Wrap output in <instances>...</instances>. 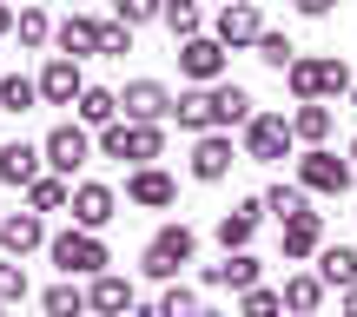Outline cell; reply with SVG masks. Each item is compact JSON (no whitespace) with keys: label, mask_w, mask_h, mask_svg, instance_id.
<instances>
[{"label":"cell","mask_w":357,"mask_h":317,"mask_svg":"<svg viewBox=\"0 0 357 317\" xmlns=\"http://www.w3.org/2000/svg\"><path fill=\"white\" fill-rule=\"evenodd\" d=\"M159 13H166V0H113V20H126V26H146Z\"/></svg>","instance_id":"cell-35"},{"label":"cell","mask_w":357,"mask_h":317,"mask_svg":"<svg viewBox=\"0 0 357 317\" xmlns=\"http://www.w3.org/2000/svg\"><path fill=\"white\" fill-rule=\"evenodd\" d=\"M100 53L126 60V53H132V26H126V20H100Z\"/></svg>","instance_id":"cell-36"},{"label":"cell","mask_w":357,"mask_h":317,"mask_svg":"<svg viewBox=\"0 0 357 317\" xmlns=\"http://www.w3.org/2000/svg\"><path fill=\"white\" fill-rule=\"evenodd\" d=\"M79 93H86V79H79V60H47V73H40V100L47 106H79Z\"/></svg>","instance_id":"cell-13"},{"label":"cell","mask_w":357,"mask_h":317,"mask_svg":"<svg viewBox=\"0 0 357 317\" xmlns=\"http://www.w3.org/2000/svg\"><path fill=\"white\" fill-rule=\"evenodd\" d=\"M278 311H284V297L265 291V284H252V291H245V304H238V317H278Z\"/></svg>","instance_id":"cell-37"},{"label":"cell","mask_w":357,"mask_h":317,"mask_svg":"<svg viewBox=\"0 0 357 317\" xmlns=\"http://www.w3.org/2000/svg\"><path fill=\"white\" fill-rule=\"evenodd\" d=\"M33 245H47L40 212H13V218H0V252H7V258H26Z\"/></svg>","instance_id":"cell-17"},{"label":"cell","mask_w":357,"mask_h":317,"mask_svg":"<svg viewBox=\"0 0 357 317\" xmlns=\"http://www.w3.org/2000/svg\"><path fill=\"white\" fill-rule=\"evenodd\" d=\"M178 73H185L192 86H218V79H225V47H218L212 33L178 40Z\"/></svg>","instance_id":"cell-7"},{"label":"cell","mask_w":357,"mask_h":317,"mask_svg":"<svg viewBox=\"0 0 357 317\" xmlns=\"http://www.w3.org/2000/svg\"><path fill=\"white\" fill-rule=\"evenodd\" d=\"M324 252V212L284 218V258H318Z\"/></svg>","instance_id":"cell-19"},{"label":"cell","mask_w":357,"mask_h":317,"mask_svg":"<svg viewBox=\"0 0 357 317\" xmlns=\"http://www.w3.org/2000/svg\"><path fill=\"white\" fill-rule=\"evenodd\" d=\"M291 93H298V106L305 100H331V93H351V66L344 60H291Z\"/></svg>","instance_id":"cell-4"},{"label":"cell","mask_w":357,"mask_h":317,"mask_svg":"<svg viewBox=\"0 0 357 317\" xmlns=\"http://www.w3.org/2000/svg\"><path fill=\"white\" fill-rule=\"evenodd\" d=\"M291 132H298L305 146H324V132H331V106H324V100H305V106L291 113Z\"/></svg>","instance_id":"cell-28"},{"label":"cell","mask_w":357,"mask_h":317,"mask_svg":"<svg viewBox=\"0 0 357 317\" xmlns=\"http://www.w3.org/2000/svg\"><path fill=\"white\" fill-rule=\"evenodd\" d=\"M205 284H212V291H252L258 284V258L252 252H225V265H205Z\"/></svg>","instance_id":"cell-20"},{"label":"cell","mask_w":357,"mask_h":317,"mask_svg":"<svg viewBox=\"0 0 357 317\" xmlns=\"http://www.w3.org/2000/svg\"><path fill=\"white\" fill-rule=\"evenodd\" d=\"M324 291H331V284H324L318 278V271H305V278H284V311H291V317H318V304H324Z\"/></svg>","instance_id":"cell-23"},{"label":"cell","mask_w":357,"mask_h":317,"mask_svg":"<svg viewBox=\"0 0 357 317\" xmlns=\"http://www.w3.org/2000/svg\"><path fill=\"white\" fill-rule=\"evenodd\" d=\"M126 199L146 205V212H166V205L178 199V185H172V172H159V165H139V172L126 178Z\"/></svg>","instance_id":"cell-14"},{"label":"cell","mask_w":357,"mask_h":317,"mask_svg":"<svg viewBox=\"0 0 357 317\" xmlns=\"http://www.w3.org/2000/svg\"><path fill=\"white\" fill-rule=\"evenodd\" d=\"M86 304H93V317H126V311H132V278L100 271V278H93V291H86Z\"/></svg>","instance_id":"cell-16"},{"label":"cell","mask_w":357,"mask_h":317,"mask_svg":"<svg viewBox=\"0 0 357 317\" xmlns=\"http://www.w3.org/2000/svg\"><path fill=\"white\" fill-rule=\"evenodd\" d=\"M172 119H178V132H218V106H212V86H192V93H178Z\"/></svg>","instance_id":"cell-18"},{"label":"cell","mask_w":357,"mask_h":317,"mask_svg":"<svg viewBox=\"0 0 357 317\" xmlns=\"http://www.w3.org/2000/svg\"><path fill=\"white\" fill-rule=\"evenodd\" d=\"M291 119L284 113H252V126H245V159H258V165H278L284 153H291Z\"/></svg>","instance_id":"cell-5"},{"label":"cell","mask_w":357,"mask_h":317,"mask_svg":"<svg viewBox=\"0 0 357 317\" xmlns=\"http://www.w3.org/2000/svg\"><path fill=\"white\" fill-rule=\"evenodd\" d=\"M192 252H199L192 225H159L153 238H146L139 265H146V278H178V265H192Z\"/></svg>","instance_id":"cell-3"},{"label":"cell","mask_w":357,"mask_h":317,"mask_svg":"<svg viewBox=\"0 0 357 317\" xmlns=\"http://www.w3.org/2000/svg\"><path fill=\"white\" fill-rule=\"evenodd\" d=\"M258 33H265V13L252 7V0H231V7H218V26H212V40L225 53H238V47H258Z\"/></svg>","instance_id":"cell-8"},{"label":"cell","mask_w":357,"mask_h":317,"mask_svg":"<svg viewBox=\"0 0 357 317\" xmlns=\"http://www.w3.org/2000/svg\"><path fill=\"white\" fill-rule=\"evenodd\" d=\"M159 20H166L178 40H192V33H199V0H166V13H159Z\"/></svg>","instance_id":"cell-34"},{"label":"cell","mask_w":357,"mask_h":317,"mask_svg":"<svg viewBox=\"0 0 357 317\" xmlns=\"http://www.w3.org/2000/svg\"><path fill=\"white\" fill-rule=\"evenodd\" d=\"M53 40H60L66 60H86V53H100V20H86V13H73V20L53 26Z\"/></svg>","instance_id":"cell-22"},{"label":"cell","mask_w":357,"mask_h":317,"mask_svg":"<svg viewBox=\"0 0 357 317\" xmlns=\"http://www.w3.org/2000/svg\"><path fill=\"white\" fill-rule=\"evenodd\" d=\"M13 33H20V47H47V40H53V20L40 7H26L20 20H13Z\"/></svg>","instance_id":"cell-33"},{"label":"cell","mask_w":357,"mask_h":317,"mask_svg":"<svg viewBox=\"0 0 357 317\" xmlns=\"http://www.w3.org/2000/svg\"><path fill=\"white\" fill-rule=\"evenodd\" d=\"M113 119H119V93H106V86H86V93H79V126H113Z\"/></svg>","instance_id":"cell-27"},{"label":"cell","mask_w":357,"mask_h":317,"mask_svg":"<svg viewBox=\"0 0 357 317\" xmlns=\"http://www.w3.org/2000/svg\"><path fill=\"white\" fill-rule=\"evenodd\" d=\"M7 33H13V7L0 0V40H7Z\"/></svg>","instance_id":"cell-41"},{"label":"cell","mask_w":357,"mask_h":317,"mask_svg":"<svg viewBox=\"0 0 357 317\" xmlns=\"http://www.w3.org/2000/svg\"><path fill=\"white\" fill-rule=\"evenodd\" d=\"M119 106H126V119H146V126H159V119H172V93L159 86V79H132L126 93H119Z\"/></svg>","instance_id":"cell-10"},{"label":"cell","mask_w":357,"mask_h":317,"mask_svg":"<svg viewBox=\"0 0 357 317\" xmlns=\"http://www.w3.org/2000/svg\"><path fill=\"white\" fill-rule=\"evenodd\" d=\"M258 60H265L271 73H291L298 47H291V40H284V33H271V26H265V33H258Z\"/></svg>","instance_id":"cell-31"},{"label":"cell","mask_w":357,"mask_h":317,"mask_svg":"<svg viewBox=\"0 0 357 317\" xmlns=\"http://www.w3.org/2000/svg\"><path fill=\"white\" fill-rule=\"evenodd\" d=\"M298 185H305V192H324V199H344V192H351V159L311 146V153L298 159Z\"/></svg>","instance_id":"cell-6"},{"label":"cell","mask_w":357,"mask_h":317,"mask_svg":"<svg viewBox=\"0 0 357 317\" xmlns=\"http://www.w3.org/2000/svg\"><path fill=\"white\" fill-rule=\"evenodd\" d=\"M153 317H205V304H199L192 291H166V297H159V311H153Z\"/></svg>","instance_id":"cell-39"},{"label":"cell","mask_w":357,"mask_h":317,"mask_svg":"<svg viewBox=\"0 0 357 317\" xmlns=\"http://www.w3.org/2000/svg\"><path fill=\"white\" fill-rule=\"evenodd\" d=\"M33 100H40V79H26V73H7V79H0V113H26Z\"/></svg>","instance_id":"cell-30"},{"label":"cell","mask_w":357,"mask_h":317,"mask_svg":"<svg viewBox=\"0 0 357 317\" xmlns=\"http://www.w3.org/2000/svg\"><path fill=\"white\" fill-rule=\"evenodd\" d=\"M351 159H357V139H351Z\"/></svg>","instance_id":"cell-43"},{"label":"cell","mask_w":357,"mask_h":317,"mask_svg":"<svg viewBox=\"0 0 357 317\" xmlns=\"http://www.w3.org/2000/svg\"><path fill=\"white\" fill-rule=\"evenodd\" d=\"M86 317H93V311H86Z\"/></svg>","instance_id":"cell-45"},{"label":"cell","mask_w":357,"mask_h":317,"mask_svg":"<svg viewBox=\"0 0 357 317\" xmlns=\"http://www.w3.org/2000/svg\"><path fill=\"white\" fill-rule=\"evenodd\" d=\"M113 185H100V178H86V185H73V225L79 231H100V225H113Z\"/></svg>","instance_id":"cell-11"},{"label":"cell","mask_w":357,"mask_h":317,"mask_svg":"<svg viewBox=\"0 0 357 317\" xmlns=\"http://www.w3.org/2000/svg\"><path fill=\"white\" fill-rule=\"evenodd\" d=\"M344 317H357V284H351V291H344Z\"/></svg>","instance_id":"cell-42"},{"label":"cell","mask_w":357,"mask_h":317,"mask_svg":"<svg viewBox=\"0 0 357 317\" xmlns=\"http://www.w3.org/2000/svg\"><path fill=\"white\" fill-rule=\"evenodd\" d=\"M26 205H33V212H66V205H73V185H66L60 172H40L33 185H26Z\"/></svg>","instance_id":"cell-26"},{"label":"cell","mask_w":357,"mask_h":317,"mask_svg":"<svg viewBox=\"0 0 357 317\" xmlns=\"http://www.w3.org/2000/svg\"><path fill=\"white\" fill-rule=\"evenodd\" d=\"M318 278L337 284V291H351V284H357V252H351V245H324V252H318Z\"/></svg>","instance_id":"cell-24"},{"label":"cell","mask_w":357,"mask_h":317,"mask_svg":"<svg viewBox=\"0 0 357 317\" xmlns=\"http://www.w3.org/2000/svg\"><path fill=\"white\" fill-rule=\"evenodd\" d=\"M212 106H218V126H252V93L231 86V79L212 86Z\"/></svg>","instance_id":"cell-25"},{"label":"cell","mask_w":357,"mask_h":317,"mask_svg":"<svg viewBox=\"0 0 357 317\" xmlns=\"http://www.w3.org/2000/svg\"><path fill=\"white\" fill-rule=\"evenodd\" d=\"M258 218H265V199H245V205H231V212L218 218V245H225V252H245V245L258 238Z\"/></svg>","instance_id":"cell-15"},{"label":"cell","mask_w":357,"mask_h":317,"mask_svg":"<svg viewBox=\"0 0 357 317\" xmlns=\"http://www.w3.org/2000/svg\"><path fill=\"white\" fill-rule=\"evenodd\" d=\"M40 304H47V317H86V311H93V304H86V291H79L73 278H60L47 297H40Z\"/></svg>","instance_id":"cell-29"},{"label":"cell","mask_w":357,"mask_h":317,"mask_svg":"<svg viewBox=\"0 0 357 317\" xmlns=\"http://www.w3.org/2000/svg\"><path fill=\"white\" fill-rule=\"evenodd\" d=\"M218 7H231V0H218Z\"/></svg>","instance_id":"cell-44"},{"label":"cell","mask_w":357,"mask_h":317,"mask_svg":"<svg viewBox=\"0 0 357 317\" xmlns=\"http://www.w3.org/2000/svg\"><path fill=\"white\" fill-rule=\"evenodd\" d=\"M47 252H53V265H60V278H100L113 258H106V245H100V231H60V238H47Z\"/></svg>","instance_id":"cell-1"},{"label":"cell","mask_w":357,"mask_h":317,"mask_svg":"<svg viewBox=\"0 0 357 317\" xmlns=\"http://www.w3.org/2000/svg\"><path fill=\"white\" fill-rule=\"evenodd\" d=\"M231 165H238V159H231L225 132H199V146H192V178H199V185H218Z\"/></svg>","instance_id":"cell-12"},{"label":"cell","mask_w":357,"mask_h":317,"mask_svg":"<svg viewBox=\"0 0 357 317\" xmlns=\"http://www.w3.org/2000/svg\"><path fill=\"white\" fill-rule=\"evenodd\" d=\"M40 153H47V165H53V172H60V178H73L79 165L93 159V139H86V126H53Z\"/></svg>","instance_id":"cell-9"},{"label":"cell","mask_w":357,"mask_h":317,"mask_svg":"<svg viewBox=\"0 0 357 317\" xmlns=\"http://www.w3.org/2000/svg\"><path fill=\"white\" fill-rule=\"evenodd\" d=\"M265 212H278V225H284V218H298V212H311V205H305V185H284V178H278V185L265 192Z\"/></svg>","instance_id":"cell-32"},{"label":"cell","mask_w":357,"mask_h":317,"mask_svg":"<svg viewBox=\"0 0 357 317\" xmlns=\"http://www.w3.org/2000/svg\"><path fill=\"white\" fill-rule=\"evenodd\" d=\"M100 153L106 159H132V165H153L166 153V132L146 126V119H113V126L100 132Z\"/></svg>","instance_id":"cell-2"},{"label":"cell","mask_w":357,"mask_h":317,"mask_svg":"<svg viewBox=\"0 0 357 317\" xmlns=\"http://www.w3.org/2000/svg\"><path fill=\"white\" fill-rule=\"evenodd\" d=\"M20 297H26V271L13 258H0V304H20Z\"/></svg>","instance_id":"cell-38"},{"label":"cell","mask_w":357,"mask_h":317,"mask_svg":"<svg viewBox=\"0 0 357 317\" xmlns=\"http://www.w3.org/2000/svg\"><path fill=\"white\" fill-rule=\"evenodd\" d=\"M291 7H298V13H305V20H324V13H331V7H337V0H291Z\"/></svg>","instance_id":"cell-40"},{"label":"cell","mask_w":357,"mask_h":317,"mask_svg":"<svg viewBox=\"0 0 357 317\" xmlns=\"http://www.w3.org/2000/svg\"><path fill=\"white\" fill-rule=\"evenodd\" d=\"M40 159H47L40 146L7 139V146H0V178H7V185H33V178H40Z\"/></svg>","instance_id":"cell-21"}]
</instances>
